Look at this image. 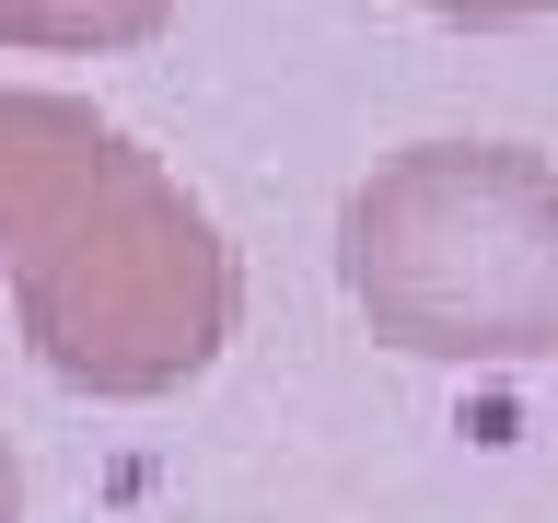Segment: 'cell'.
<instances>
[{
  "mask_svg": "<svg viewBox=\"0 0 558 523\" xmlns=\"http://www.w3.org/2000/svg\"><path fill=\"white\" fill-rule=\"evenodd\" d=\"M0 279L35 361L82 396H174L233 338L209 209L70 94H0Z\"/></svg>",
  "mask_w": 558,
  "mask_h": 523,
  "instance_id": "1",
  "label": "cell"
},
{
  "mask_svg": "<svg viewBox=\"0 0 558 523\" xmlns=\"http://www.w3.org/2000/svg\"><path fill=\"white\" fill-rule=\"evenodd\" d=\"M349 303L418 361H523L558 338V174L512 139H418L338 221Z\"/></svg>",
  "mask_w": 558,
  "mask_h": 523,
  "instance_id": "2",
  "label": "cell"
},
{
  "mask_svg": "<svg viewBox=\"0 0 558 523\" xmlns=\"http://www.w3.org/2000/svg\"><path fill=\"white\" fill-rule=\"evenodd\" d=\"M174 0H0V47H140Z\"/></svg>",
  "mask_w": 558,
  "mask_h": 523,
  "instance_id": "3",
  "label": "cell"
},
{
  "mask_svg": "<svg viewBox=\"0 0 558 523\" xmlns=\"http://www.w3.org/2000/svg\"><path fill=\"white\" fill-rule=\"evenodd\" d=\"M430 12H453V24H523V12H547V0H430Z\"/></svg>",
  "mask_w": 558,
  "mask_h": 523,
  "instance_id": "4",
  "label": "cell"
},
{
  "mask_svg": "<svg viewBox=\"0 0 558 523\" xmlns=\"http://www.w3.org/2000/svg\"><path fill=\"white\" fill-rule=\"evenodd\" d=\"M24 512V477H12V442H0V523Z\"/></svg>",
  "mask_w": 558,
  "mask_h": 523,
  "instance_id": "5",
  "label": "cell"
}]
</instances>
